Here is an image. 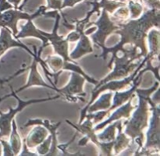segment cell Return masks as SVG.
<instances>
[{"mask_svg": "<svg viewBox=\"0 0 160 156\" xmlns=\"http://www.w3.org/2000/svg\"><path fill=\"white\" fill-rule=\"evenodd\" d=\"M67 123L73 128L77 129L78 133H81L84 134V137L87 139L88 140H90L92 143L95 144L97 147L100 149L102 153L100 154L102 155H111L112 151V148H113L114 140L109 142H103L98 140V137H97L96 132L95 131L93 127V123H92V119L88 118H86V120L84 122H82L81 123H78V124H74V123H71L69 120H66Z\"/></svg>", "mask_w": 160, "mask_h": 156, "instance_id": "cell-10", "label": "cell"}, {"mask_svg": "<svg viewBox=\"0 0 160 156\" xmlns=\"http://www.w3.org/2000/svg\"><path fill=\"white\" fill-rule=\"evenodd\" d=\"M148 41L149 52L148 55L153 59L156 57L159 58V30H152L147 34Z\"/></svg>", "mask_w": 160, "mask_h": 156, "instance_id": "cell-21", "label": "cell"}, {"mask_svg": "<svg viewBox=\"0 0 160 156\" xmlns=\"http://www.w3.org/2000/svg\"><path fill=\"white\" fill-rule=\"evenodd\" d=\"M160 11L158 9H150L144 12L143 15L137 19H130L127 23H119L120 28L114 32V34H120V41L112 48L105 47L102 48V53L98 57L106 60L107 55L112 53V58L121 51L126 44H131L133 47L140 48L142 57L148 54L145 38L147 37L148 31L152 27L159 28Z\"/></svg>", "mask_w": 160, "mask_h": 156, "instance_id": "cell-1", "label": "cell"}, {"mask_svg": "<svg viewBox=\"0 0 160 156\" xmlns=\"http://www.w3.org/2000/svg\"><path fill=\"white\" fill-rule=\"evenodd\" d=\"M52 142V137L51 135L48 136L45 140L37 146V152L38 154H41V155H46L47 153L48 152L50 149V146H51Z\"/></svg>", "mask_w": 160, "mask_h": 156, "instance_id": "cell-27", "label": "cell"}, {"mask_svg": "<svg viewBox=\"0 0 160 156\" xmlns=\"http://www.w3.org/2000/svg\"><path fill=\"white\" fill-rule=\"evenodd\" d=\"M46 6H42L38 8L37 11L33 14H29L28 12H22L18 9H9L5 10L4 12H0V27H2L10 28L12 30L13 37L18 34L17 29V23L20 20H29V19H35L36 17L44 16L46 12Z\"/></svg>", "mask_w": 160, "mask_h": 156, "instance_id": "cell-9", "label": "cell"}, {"mask_svg": "<svg viewBox=\"0 0 160 156\" xmlns=\"http://www.w3.org/2000/svg\"><path fill=\"white\" fill-rule=\"evenodd\" d=\"M75 23H76L74 26L75 31H78L80 33V38L77 44L76 48L70 55V57L73 60H76L84 56V55L93 52L92 41L84 31L85 26L88 24V22L83 19L81 20H76Z\"/></svg>", "mask_w": 160, "mask_h": 156, "instance_id": "cell-14", "label": "cell"}, {"mask_svg": "<svg viewBox=\"0 0 160 156\" xmlns=\"http://www.w3.org/2000/svg\"><path fill=\"white\" fill-rule=\"evenodd\" d=\"M9 3L13 5V8L14 9H18L19 7V4L20 3L21 0H7Z\"/></svg>", "mask_w": 160, "mask_h": 156, "instance_id": "cell-35", "label": "cell"}, {"mask_svg": "<svg viewBox=\"0 0 160 156\" xmlns=\"http://www.w3.org/2000/svg\"><path fill=\"white\" fill-rule=\"evenodd\" d=\"M121 51L123 53V56L119 57L117 55H116L108 63V67L111 69L114 62L115 66H114L112 71L109 74H108L104 79L98 82L94 89L98 88L99 86L108 81L125 78L129 75L130 73L134 71L142 62L141 61L138 62H134V61H135L136 59H139L142 57V55L138 53V48L136 47H133L131 50H127L126 48H123Z\"/></svg>", "mask_w": 160, "mask_h": 156, "instance_id": "cell-4", "label": "cell"}, {"mask_svg": "<svg viewBox=\"0 0 160 156\" xmlns=\"http://www.w3.org/2000/svg\"><path fill=\"white\" fill-rule=\"evenodd\" d=\"M148 59H152L148 54L145 56V59L142 61L140 65L136 68V70L132 73L131 75H130L129 76H126L125 78H123L120 80H113L108 81V82L105 83V84H102L101 86L98 87L96 89H93L92 91V98H91V100L89 101V102L88 103L87 105L84 108V109L81 110V119H80L79 123H81L84 119H85V115L87 114L86 111H87V109L88 108V106L90 105H92V103L95 101V100H96V98H98V95L102 93V92L105 91V90H110V91H118V90H122V89L126 88L127 87H128L129 85H131L133 82V80L134 79V77L136 76L137 73H138L139 70L142 68H143V66H145V62L148 60Z\"/></svg>", "mask_w": 160, "mask_h": 156, "instance_id": "cell-7", "label": "cell"}, {"mask_svg": "<svg viewBox=\"0 0 160 156\" xmlns=\"http://www.w3.org/2000/svg\"><path fill=\"white\" fill-rule=\"evenodd\" d=\"M45 63L49 65L50 68L55 73L59 71H62V66H63V60L61 57L59 56H49L45 61Z\"/></svg>", "mask_w": 160, "mask_h": 156, "instance_id": "cell-25", "label": "cell"}, {"mask_svg": "<svg viewBox=\"0 0 160 156\" xmlns=\"http://www.w3.org/2000/svg\"><path fill=\"white\" fill-rule=\"evenodd\" d=\"M32 19H29L28 20V22L25 25L21 27V31H19L18 34L15 36V38L17 40L20 38H24L27 37H38L40 40H42V45L41 46V49L43 50L45 47L49 45L48 44V41L46 37L42 34V31L38 29L34 25L32 22Z\"/></svg>", "mask_w": 160, "mask_h": 156, "instance_id": "cell-17", "label": "cell"}, {"mask_svg": "<svg viewBox=\"0 0 160 156\" xmlns=\"http://www.w3.org/2000/svg\"><path fill=\"white\" fill-rule=\"evenodd\" d=\"M134 95H133L131 98H129V100H128L126 103H124L123 105H120V107L119 106L120 108H118V109L117 108V110H116L115 112L107 119H106L104 122H102V123H100L98 125L95 126V127H94V129H95V132L100 130V129L104 128L106 126L110 124L112 122L121 119L123 118L128 119L129 117H131V112L136 108V106H133L132 105H131L132 98H134Z\"/></svg>", "mask_w": 160, "mask_h": 156, "instance_id": "cell-16", "label": "cell"}, {"mask_svg": "<svg viewBox=\"0 0 160 156\" xmlns=\"http://www.w3.org/2000/svg\"><path fill=\"white\" fill-rule=\"evenodd\" d=\"M121 1H126V0H121ZM141 1H143L151 9H160L159 0H141Z\"/></svg>", "mask_w": 160, "mask_h": 156, "instance_id": "cell-30", "label": "cell"}, {"mask_svg": "<svg viewBox=\"0 0 160 156\" xmlns=\"http://www.w3.org/2000/svg\"><path fill=\"white\" fill-rule=\"evenodd\" d=\"M12 129H11L10 133V140H9V144H10L11 150H12L13 155H17V154H20V151H21L22 147V142L21 139H20V135H19L18 132H17V125H16L15 119L12 120V123H11Z\"/></svg>", "mask_w": 160, "mask_h": 156, "instance_id": "cell-23", "label": "cell"}, {"mask_svg": "<svg viewBox=\"0 0 160 156\" xmlns=\"http://www.w3.org/2000/svg\"><path fill=\"white\" fill-rule=\"evenodd\" d=\"M11 91L12 93L9 95H6L3 98H0V101H2V99L8 98V97L12 96L18 101V106L16 109H12V107L9 106V112L7 113H2L0 112V138L3 137H9L11 133V123H12V120L13 119L15 115H17L18 112L23 110L24 108H26L28 105H30L31 104H34V103H40L44 102L46 101H50V100H55L57 98H61V95H56L54 97H50V98H39V99H31L28 100V101H23V100L20 99L18 96L17 95V93L14 91L12 87L10 86Z\"/></svg>", "mask_w": 160, "mask_h": 156, "instance_id": "cell-6", "label": "cell"}, {"mask_svg": "<svg viewBox=\"0 0 160 156\" xmlns=\"http://www.w3.org/2000/svg\"><path fill=\"white\" fill-rule=\"evenodd\" d=\"M159 85V81H156L154 85L149 89H136L135 92L138 96V105L136 106L135 111L133 113L131 118L126 120L123 125L126 126L124 134L130 137L132 140V144H137L138 145L137 154L141 148L143 147L144 131L148 127L149 109L147 98L151 97L152 94L156 91Z\"/></svg>", "mask_w": 160, "mask_h": 156, "instance_id": "cell-2", "label": "cell"}, {"mask_svg": "<svg viewBox=\"0 0 160 156\" xmlns=\"http://www.w3.org/2000/svg\"><path fill=\"white\" fill-rule=\"evenodd\" d=\"M23 151H22V153H20V154H34V155H36V154H36V153H33V152H31V151H28V146H27V144H26V143H25V141H24V139H23Z\"/></svg>", "mask_w": 160, "mask_h": 156, "instance_id": "cell-34", "label": "cell"}, {"mask_svg": "<svg viewBox=\"0 0 160 156\" xmlns=\"http://www.w3.org/2000/svg\"><path fill=\"white\" fill-rule=\"evenodd\" d=\"M0 141L2 143L3 148H4L5 155H13V153H12V150H11V147L9 142L6 141V140H0Z\"/></svg>", "mask_w": 160, "mask_h": 156, "instance_id": "cell-32", "label": "cell"}, {"mask_svg": "<svg viewBox=\"0 0 160 156\" xmlns=\"http://www.w3.org/2000/svg\"><path fill=\"white\" fill-rule=\"evenodd\" d=\"M33 48H34V55H33V62L32 64H31V66L29 67L30 69V73H29V77H28V82L25 85H23V87H21L20 88H19L18 90H16V93H18V92L21 91V90H25L26 88H28V87H31L32 86H40V87H47V88L52 89V90H56V91H59V89L56 87H54V86H51L49 84H48L47 83H45V81L42 79V76L40 75L39 72L38 71V63L39 62L42 63V66L46 67L45 66V61L42 60L41 59V55H38L37 52V50H36V47L34 45H33Z\"/></svg>", "mask_w": 160, "mask_h": 156, "instance_id": "cell-13", "label": "cell"}, {"mask_svg": "<svg viewBox=\"0 0 160 156\" xmlns=\"http://www.w3.org/2000/svg\"><path fill=\"white\" fill-rule=\"evenodd\" d=\"M61 124V122H59L56 124H52L48 119H30L28 120L26 123L24 124L23 127L26 128L30 126H34V125H42V126H45L47 129L50 132V135L52 137V142L51 146H50V149L48 152L47 153L46 155H57L59 154V144H58L57 140V130L58 127L59 125Z\"/></svg>", "mask_w": 160, "mask_h": 156, "instance_id": "cell-15", "label": "cell"}, {"mask_svg": "<svg viewBox=\"0 0 160 156\" xmlns=\"http://www.w3.org/2000/svg\"><path fill=\"white\" fill-rule=\"evenodd\" d=\"M47 2H48V6H46L47 9H52L58 11L62 10L61 6H62V0H47Z\"/></svg>", "mask_w": 160, "mask_h": 156, "instance_id": "cell-29", "label": "cell"}, {"mask_svg": "<svg viewBox=\"0 0 160 156\" xmlns=\"http://www.w3.org/2000/svg\"><path fill=\"white\" fill-rule=\"evenodd\" d=\"M83 1V0H62V9L63 8L66 7H73L77 3Z\"/></svg>", "mask_w": 160, "mask_h": 156, "instance_id": "cell-33", "label": "cell"}, {"mask_svg": "<svg viewBox=\"0 0 160 156\" xmlns=\"http://www.w3.org/2000/svg\"><path fill=\"white\" fill-rule=\"evenodd\" d=\"M112 97V93H107L101 95V97L95 103L88 106L86 112L92 113V112H97L98 110H106V109H108L111 105L110 100Z\"/></svg>", "mask_w": 160, "mask_h": 156, "instance_id": "cell-22", "label": "cell"}, {"mask_svg": "<svg viewBox=\"0 0 160 156\" xmlns=\"http://www.w3.org/2000/svg\"><path fill=\"white\" fill-rule=\"evenodd\" d=\"M48 136V129L42 125H37L24 139V141L28 148H34L42 144Z\"/></svg>", "mask_w": 160, "mask_h": 156, "instance_id": "cell-18", "label": "cell"}, {"mask_svg": "<svg viewBox=\"0 0 160 156\" xmlns=\"http://www.w3.org/2000/svg\"><path fill=\"white\" fill-rule=\"evenodd\" d=\"M79 38H80V33L78 32V31H72V32H70V34L67 36V37H66V39H67L68 41H70V42L77 41L79 40Z\"/></svg>", "mask_w": 160, "mask_h": 156, "instance_id": "cell-31", "label": "cell"}, {"mask_svg": "<svg viewBox=\"0 0 160 156\" xmlns=\"http://www.w3.org/2000/svg\"><path fill=\"white\" fill-rule=\"evenodd\" d=\"M88 4L92 5L93 6V9L91 11L88 12V15L92 17V14L94 12H98V16L100 15V9L102 8V9L107 11L108 12L110 13H113L114 11L117 9L118 8L121 7V6H126V3L123 2H117V1H112V0H101L100 2L96 1L95 2H88Z\"/></svg>", "mask_w": 160, "mask_h": 156, "instance_id": "cell-19", "label": "cell"}, {"mask_svg": "<svg viewBox=\"0 0 160 156\" xmlns=\"http://www.w3.org/2000/svg\"><path fill=\"white\" fill-rule=\"evenodd\" d=\"M122 129H123V124L121 119L117 120V130H118V134L117 137H115L113 148H112V151H114L115 154H119L121 151L129 147L131 139L127 137L126 134L122 132Z\"/></svg>", "mask_w": 160, "mask_h": 156, "instance_id": "cell-20", "label": "cell"}, {"mask_svg": "<svg viewBox=\"0 0 160 156\" xmlns=\"http://www.w3.org/2000/svg\"><path fill=\"white\" fill-rule=\"evenodd\" d=\"M117 124V120L116 122H114L113 123H112L111 125L109 124V126L105 129V130L102 133H101L99 134H97V137H98V140L103 142H109L115 140Z\"/></svg>", "mask_w": 160, "mask_h": 156, "instance_id": "cell-24", "label": "cell"}, {"mask_svg": "<svg viewBox=\"0 0 160 156\" xmlns=\"http://www.w3.org/2000/svg\"><path fill=\"white\" fill-rule=\"evenodd\" d=\"M129 14L130 12L128 7H126V6H121V7L118 8V9L114 12L113 17L119 20H123L128 18L129 17Z\"/></svg>", "mask_w": 160, "mask_h": 156, "instance_id": "cell-28", "label": "cell"}, {"mask_svg": "<svg viewBox=\"0 0 160 156\" xmlns=\"http://www.w3.org/2000/svg\"><path fill=\"white\" fill-rule=\"evenodd\" d=\"M152 115L150 119V124L148 125V129L147 132V140L145 147L141 149L142 151L138 152V154H154L155 151L159 154L160 149V109L159 106L156 104L151 97L147 98Z\"/></svg>", "mask_w": 160, "mask_h": 156, "instance_id": "cell-5", "label": "cell"}, {"mask_svg": "<svg viewBox=\"0 0 160 156\" xmlns=\"http://www.w3.org/2000/svg\"><path fill=\"white\" fill-rule=\"evenodd\" d=\"M55 18H56V23H55L52 32L46 33L45 31H42V34L46 37L48 41V43L52 45L55 53L62 58V60H63V66L69 62H74L73 59L69 56V41L67 39L64 38L63 36H60L58 34V28L59 27L60 15L57 13Z\"/></svg>", "mask_w": 160, "mask_h": 156, "instance_id": "cell-11", "label": "cell"}, {"mask_svg": "<svg viewBox=\"0 0 160 156\" xmlns=\"http://www.w3.org/2000/svg\"><path fill=\"white\" fill-rule=\"evenodd\" d=\"M93 24H95L96 27H98V30L95 34H92L91 37L94 43L101 47L102 49L106 47L105 43H106V40L108 36L120 28L119 23L117 24L116 19L111 18L109 15V12L105 9H102L101 16L96 22H92L88 25H86L85 28Z\"/></svg>", "mask_w": 160, "mask_h": 156, "instance_id": "cell-8", "label": "cell"}, {"mask_svg": "<svg viewBox=\"0 0 160 156\" xmlns=\"http://www.w3.org/2000/svg\"><path fill=\"white\" fill-rule=\"evenodd\" d=\"M86 80L82 75L72 72L70 80L68 84L62 88L59 89L58 93L62 96L63 95L66 99L71 102H77L78 100L84 102V99L81 97H85L87 93L84 90V84Z\"/></svg>", "mask_w": 160, "mask_h": 156, "instance_id": "cell-12", "label": "cell"}, {"mask_svg": "<svg viewBox=\"0 0 160 156\" xmlns=\"http://www.w3.org/2000/svg\"><path fill=\"white\" fill-rule=\"evenodd\" d=\"M128 9H129V12L131 14L130 19H137L142 14L143 7L140 3L135 2L133 0H130L129 3H128Z\"/></svg>", "mask_w": 160, "mask_h": 156, "instance_id": "cell-26", "label": "cell"}, {"mask_svg": "<svg viewBox=\"0 0 160 156\" xmlns=\"http://www.w3.org/2000/svg\"><path fill=\"white\" fill-rule=\"evenodd\" d=\"M152 59H148L146 61L147 63V67L144 69H141L139 70L138 73H137L136 76L134 77V79L133 80V86L131 87V89L128 90H125V91H115V95H114L113 101H112V104L111 105L110 107L109 108L106 110L101 111L99 112H97V113H88L86 114V118H88L90 119L93 120V124H95L98 122H100L101 120H102L107 115H109L110 113V112H112V110L116 109L117 108H118L119 106L122 105L124 103H126L127 101L129 100L130 98L134 95L135 93L136 89L138 88V87L139 86V84H141L142 80V76L145 73H146L147 71H152L154 75L156 76V79L158 81H159V70L160 68V66L158 65L156 67L152 66L151 62Z\"/></svg>", "mask_w": 160, "mask_h": 156, "instance_id": "cell-3", "label": "cell"}]
</instances>
